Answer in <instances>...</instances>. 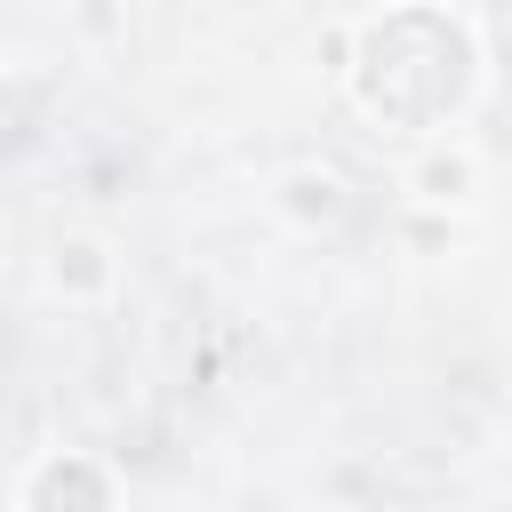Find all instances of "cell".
<instances>
[{"mask_svg":"<svg viewBox=\"0 0 512 512\" xmlns=\"http://www.w3.org/2000/svg\"><path fill=\"white\" fill-rule=\"evenodd\" d=\"M464 80H472L464 32H456V24H440L432 8H408V16H392V24H376V32H368L360 88H368V104H376L384 120L424 128V120H440V112L464 96Z\"/></svg>","mask_w":512,"mask_h":512,"instance_id":"1","label":"cell"},{"mask_svg":"<svg viewBox=\"0 0 512 512\" xmlns=\"http://www.w3.org/2000/svg\"><path fill=\"white\" fill-rule=\"evenodd\" d=\"M32 512H104V480H96L80 456H64V464H48V472H40Z\"/></svg>","mask_w":512,"mask_h":512,"instance_id":"2","label":"cell"}]
</instances>
